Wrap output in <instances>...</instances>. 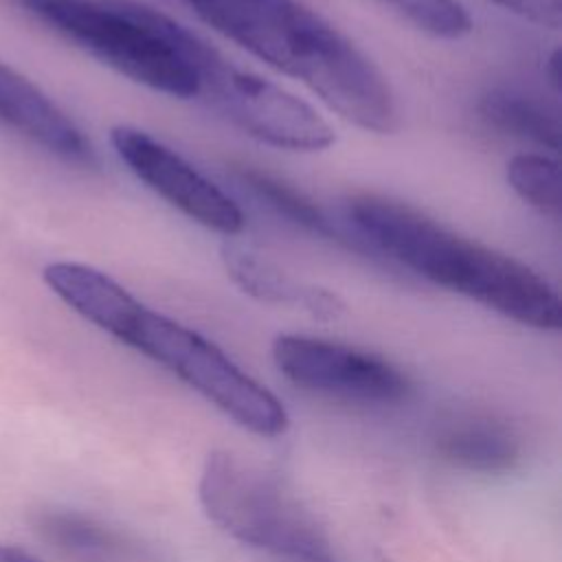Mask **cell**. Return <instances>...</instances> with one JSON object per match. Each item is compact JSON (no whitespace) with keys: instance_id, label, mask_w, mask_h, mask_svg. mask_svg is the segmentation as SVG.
<instances>
[{"instance_id":"obj_1","label":"cell","mask_w":562,"mask_h":562,"mask_svg":"<svg viewBox=\"0 0 562 562\" xmlns=\"http://www.w3.org/2000/svg\"><path fill=\"white\" fill-rule=\"evenodd\" d=\"M46 285L81 318L167 369L244 430L279 437L290 417L281 400L200 331L145 305L108 272L79 261H53Z\"/></svg>"},{"instance_id":"obj_2","label":"cell","mask_w":562,"mask_h":562,"mask_svg":"<svg viewBox=\"0 0 562 562\" xmlns=\"http://www.w3.org/2000/svg\"><path fill=\"white\" fill-rule=\"evenodd\" d=\"M213 31L314 92L347 123L373 134L400 127L382 70L301 0H187Z\"/></svg>"},{"instance_id":"obj_3","label":"cell","mask_w":562,"mask_h":562,"mask_svg":"<svg viewBox=\"0 0 562 562\" xmlns=\"http://www.w3.org/2000/svg\"><path fill=\"white\" fill-rule=\"evenodd\" d=\"M340 215L380 259L525 327L560 329L562 303L555 288L512 255L470 239L406 202L375 193L347 198Z\"/></svg>"},{"instance_id":"obj_4","label":"cell","mask_w":562,"mask_h":562,"mask_svg":"<svg viewBox=\"0 0 562 562\" xmlns=\"http://www.w3.org/2000/svg\"><path fill=\"white\" fill-rule=\"evenodd\" d=\"M13 2L130 81L173 99H198L200 35L176 18L114 0Z\"/></svg>"},{"instance_id":"obj_5","label":"cell","mask_w":562,"mask_h":562,"mask_svg":"<svg viewBox=\"0 0 562 562\" xmlns=\"http://www.w3.org/2000/svg\"><path fill=\"white\" fill-rule=\"evenodd\" d=\"M198 498L224 533L292 562H325L331 542L318 518L270 472L231 450L204 459Z\"/></svg>"},{"instance_id":"obj_6","label":"cell","mask_w":562,"mask_h":562,"mask_svg":"<svg viewBox=\"0 0 562 562\" xmlns=\"http://www.w3.org/2000/svg\"><path fill=\"white\" fill-rule=\"evenodd\" d=\"M198 99L244 134L290 151H323L336 143L334 127L279 83L237 66L200 37L195 48Z\"/></svg>"},{"instance_id":"obj_7","label":"cell","mask_w":562,"mask_h":562,"mask_svg":"<svg viewBox=\"0 0 562 562\" xmlns=\"http://www.w3.org/2000/svg\"><path fill=\"white\" fill-rule=\"evenodd\" d=\"M272 360L294 386L364 406H393L408 400L413 384L391 360L345 342L303 334H281Z\"/></svg>"},{"instance_id":"obj_8","label":"cell","mask_w":562,"mask_h":562,"mask_svg":"<svg viewBox=\"0 0 562 562\" xmlns=\"http://www.w3.org/2000/svg\"><path fill=\"white\" fill-rule=\"evenodd\" d=\"M110 143L119 160L169 206L226 239L241 233L246 220L237 202L160 138L134 125H114Z\"/></svg>"},{"instance_id":"obj_9","label":"cell","mask_w":562,"mask_h":562,"mask_svg":"<svg viewBox=\"0 0 562 562\" xmlns=\"http://www.w3.org/2000/svg\"><path fill=\"white\" fill-rule=\"evenodd\" d=\"M0 123L68 165L99 167V154L83 130L44 90L4 61H0Z\"/></svg>"},{"instance_id":"obj_10","label":"cell","mask_w":562,"mask_h":562,"mask_svg":"<svg viewBox=\"0 0 562 562\" xmlns=\"http://www.w3.org/2000/svg\"><path fill=\"white\" fill-rule=\"evenodd\" d=\"M220 259L228 279L261 303L303 310L321 321H334L345 312V303L336 292L292 277L250 246L226 239L220 248Z\"/></svg>"},{"instance_id":"obj_11","label":"cell","mask_w":562,"mask_h":562,"mask_svg":"<svg viewBox=\"0 0 562 562\" xmlns=\"http://www.w3.org/2000/svg\"><path fill=\"white\" fill-rule=\"evenodd\" d=\"M435 450L452 468L474 474L509 472L522 457L514 426L485 413H465L441 424L435 435Z\"/></svg>"},{"instance_id":"obj_12","label":"cell","mask_w":562,"mask_h":562,"mask_svg":"<svg viewBox=\"0 0 562 562\" xmlns=\"http://www.w3.org/2000/svg\"><path fill=\"white\" fill-rule=\"evenodd\" d=\"M235 176L261 204H266L272 213L294 224L296 228L336 241L353 252L371 257L373 261L380 259L378 252L360 235H356L342 220H334L312 198H307L303 191L288 184L285 180H279L277 176L250 165H239L235 169Z\"/></svg>"},{"instance_id":"obj_13","label":"cell","mask_w":562,"mask_h":562,"mask_svg":"<svg viewBox=\"0 0 562 562\" xmlns=\"http://www.w3.org/2000/svg\"><path fill=\"white\" fill-rule=\"evenodd\" d=\"M479 116L494 130L531 140L547 149L560 147V119L542 101L518 92L496 88L485 92L476 103Z\"/></svg>"},{"instance_id":"obj_14","label":"cell","mask_w":562,"mask_h":562,"mask_svg":"<svg viewBox=\"0 0 562 562\" xmlns=\"http://www.w3.org/2000/svg\"><path fill=\"white\" fill-rule=\"evenodd\" d=\"M507 182L514 193L549 217H560V171L558 160L544 154H516L507 162Z\"/></svg>"},{"instance_id":"obj_15","label":"cell","mask_w":562,"mask_h":562,"mask_svg":"<svg viewBox=\"0 0 562 562\" xmlns=\"http://www.w3.org/2000/svg\"><path fill=\"white\" fill-rule=\"evenodd\" d=\"M417 31L439 40H461L472 31V18L459 0H380Z\"/></svg>"},{"instance_id":"obj_16","label":"cell","mask_w":562,"mask_h":562,"mask_svg":"<svg viewBox=\"0 0 562 562\" xmlns=\"http://www.w3.org/2000/svg\"><path fill=\"white\" fill-rule=\"evenodd\" d=\"M46 527L53 540L77 558L101 562L121 551V540L110 529L77 514H57Z\"/></svg>"},{"instance_id":"obj_17","label":"cell","mask_w":562,"mask_h":562,"mask_svg":"<svg viewBox=\"0 0 562 562\" xmlns=\"http://www.w3.org/2000/svg\"><path fill=\"white\" fill-rule=\"evenodd\" d=\"M538 26L558 29L562 24V0H490Z\"/></svg>"},{"instance_id":"obj_18","label":"cell","mask_w":562,"mask_h":562,"mask_svg":"<svg viewBox=\"0 0 562 562\" xmlns=\"http://www.w3.org/2000/svg\"><path fill=\"white\" fill-rule=\"evenodd\" d=\"M0 562H42V560L22 547L0 544Z\"/></svg>"},{"instance_id":"obj_19","label":"cell","mask_w":562,"mask_h":562,"mask_svg":"<svg viewBox=\"0 0 562 562\" xmlns=\"http://www.w3.org/2000/svg\"><path fill=\"white\" fill-rule=\"evenodd\" d=\"M547 75H549L551 86L558 90V88H560V50H553V53H551L549 64H547Z\"/></svg>"},{"instance_id":"obj_20","label":"cell","mask_w":562,"mask_h":562,"mask_svg":"<svg viewBox=\"0 0 562 562\" xmlns=\"http://www.w3.org/2000/svg\"><path fill=\"white\" fill-rule=\"evenodd\" d=\"M325 562H336V560H334V558H329V560H325Z\"/></svg>"}]
</instances>
